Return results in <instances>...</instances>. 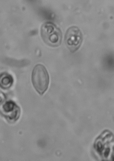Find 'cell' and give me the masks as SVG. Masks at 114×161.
<instances>
[{
	"mask_svg": "<svg viewBox=\"0 0 114 161\" xmlns=\"http://www.w3.org/2000/svg\"><path fill=\"white\" fill-rule=\"evenodd\" d=\"M31 81L34 88L39 95H42L46 91L49 84V76L44 65L38 64L34 67Z\"/></svg>",
	"mask_w": 114,
	"mask_h": 161,
	"instance_id": "6da1fadb",
	"label": "cell"
},
{
	"mask_svg": "<svg viewBox=\"0 0 114 161\" xmlns=\"http://www.w3.org/2000/svg\"><path fill=\"white\" fill-rule=\"evenodd\" d=\"M41 32L42 40L47 45L56 47L61 45L62 38L61 31L53 23H44L41 27Z\"/></svg>",
	"mask_w": 114,
	"mask_h": 161,
	"instance_id": "7a4b0ae2",
	"label": "cell"
},
{
	"mask_svg": "<svg viewBox=\"0 0 114 161\" xmlns=\"http://www.w3.org/2000/svg\"><path fill=\"white\" fill-rule=\"evenodd\" d=\"M83 35L77 27H69L66 33L65 44L70 52L74 53L79 49L83 41Z\"/></svg>",
	"mask_w": 114,
	"mask_h": 161,
	"instance_id": "3957f363",
	"label": "cell"
},
{
	"mask_svg": "<svg viewBox=\"0 0 114 161\" xmlns=\"http://www.w3.org/2000/svg\"><path fill=\"white\" fill-rule=\"evenodd\" d=\"M20 108L13 101L4 102L0 105V114L9 123L17 121L20 116Z\"/></svg>",
	"mask_w": 114,
	"mask_h": 161,
	"instance_id": "277c9868",
	"label": "cell"
},
{
	"mask_svg": "<svg viewBox=\"0 0 114 161\" xmlns=\"http://www.w3.org/2000/svg\"><path fill=\"white\" fill-rule=\"evenodd\" d=\"M13 83V78L11 75L6 73L0 74V87L3 89H9Z\"/></svg>",
	"mask_w": 114,
	"mask_h": 161,
	"instance_id": "5b68a950",
	"label": "cell"
},
{
	"mask_svg": "<svg viewBox=\"0 0 114 161\" xmlns=\"http://www.w3.org/2000/svg\"><path fill=\"white\" fill-rule=\"evenodd\" d=\"M6 99V97L3 93L0 90V105L3 104Z\"/></svg>",
	"mask_w": 114,
	"mask_h": 161,
	"instance_id": "8992f818",
	"label": "cell"
}]
</instances>
